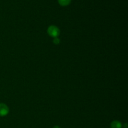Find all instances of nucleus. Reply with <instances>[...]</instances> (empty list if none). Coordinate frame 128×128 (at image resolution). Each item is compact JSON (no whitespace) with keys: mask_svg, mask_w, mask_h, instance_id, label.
Segmentation results:
<instances>
[{"mask_svg":"<svg viewBox=\"0 0 128 128\" xmlns=\"http://www.w3.org/2000/svg\"><path fill=\"white\" fill-rule=\"evenodd\" d=\"M58 3L60 4V5H61V6H63V7H65V6L70 5L72 0H58Z\"/></svg>","mask_w":128,"mask_h":128,"instance_id":"obj_4","label":"nucleus"},{"mask_svg":"<svg viewBox=\"0 0 128 128\" xmlns=\"http://www.w3.org/2000/svg\"><path fill=\"white\" fill-rule=\"evenodd\" d=\"M53 128H60V126H55Z\"/></svg>","mask_w":128,"mask_h":128,"instance_id":"obj_6","label":"nucleus"},{"mask_svg":"<svg viewBox=\"0 0 128 128\" xmlns=\"http://www.w3.org/2000/svg\"><path fill=\"white\" fill-rule=\"evenodd\" d=\"M48 34L51 37L58 38L60 34V30L57 26H50L48 29Z\"/></svg>","mask_w":128,"mask_h":128,"instance_id":"obj_1","label":"nucleus"},{"mask_svg":"<svg viewBox=\"0 0 128 128\" xmlns=\"http://www.w3.org/2000/svg\"><path fill=\"white\" fill-rule=\"evenodd\" d=\"M122 126L121 122L118 121H114L111 124V128H122Z\"/></svg>","mask_w":128,"mask_h":128,"instance_id":"obj_3","label":"nucleus"},{"mask_svg":"<svg viewBox=\"0 0 128 128\" xmlns=\"http://www.w3.org/2000/svg\"><path fill=\"white\" fill-rule=\"evenodd\" d=\"M10 112L8 106L4 103H0V116L4 117L7 116Z\"/></svg>","mask_w":128,"mask_h":128,"instance_id":"obj_2","label":"nucleus"},{"mask_svg":"<svg viewBox=\"0 0 128 128\" xmlns=\"http://www.w3.org/2000/svg\"><path fill=\"white\" fill-rule=\"evenodd\" d=\"M53 42L55 44H56V45L59 44L60 43V39H59L58 38H55L54 40V41H53Z\"/></svg>","mask_w":128,"mask_h":128,"instance_id":"obj_5","label":"nucleus"}]
</instances>
